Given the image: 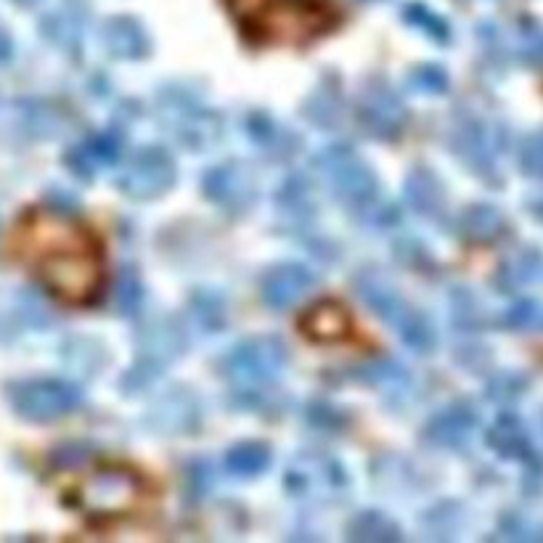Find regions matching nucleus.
Listing matches in <instances>:
<instances>
[{"label":"nucleus","instance_id":"f257e3e1","mask_svg":"<svg viewBox=\"0 0 543 543\" xmlns=\"http://www.w3.org/2000/svg\"><path fill=\"white\" fill-rule=\"evenodd\" d=\"M14 252L56 300L91 305L106 284V257L99 234L67 212L38 207L14 231Z\"/></svg>","mask_w":543,"mask_h":543},{"label":"nucleus","instance_id":"39448f33","mask_svg":"<svg viewBox=\"0 0 543 543\" xmlns=\"http://www.w3.org/2000/svg\"><path fill=\"white\" fill-rule=\"evenodd\" d=\"M300 332L318 345H340V342L353 337V318L345 310V305L324 300L302 313Z\"/></svg>","mask_w":543,"mask_h":543},{"label":"nucleus","instance_id":"6e6552de","mask_svg":"<svg viewBox=\"0 0 543 543\" xmlns=\"http://www.w3.org/2000/svg\"><path fill=\"white\" fill-rule=\"evenodd\" d=\"M313 284L310 273L300 265H287V268H279L273 271L265 281V300L276 305V308H287L295 300H300L308 287Z\"/></svg>","mask_w":543,"mask_h":543},{"label":"nucleus","instance_id":"9d476101","mask_svg":"<svg viewBox=\"0 0 543 543\" xmlns=\"http://www.w3.org/2000/svg\"><path fill=\"white\" fill-rule=\"evenodd\" d=\"M525 170L533 175H543V136L533 138L525 149Z\"/></svg>","mask_w":543,"mask_h":543},{"label":"nucleus","instance_id":"1a4fd4ad","mask_svg":"<svg viewBox=\"0 0 543 543\" xmlns=\"http://www.w3.org/2000/svg\"><path fill=\"white\" fill-rule=\"evenodd\" d=\"M265 461H268L265 448H260V445H242V448H236V451L228 456V467L239 472V475H249V472L263 469Z\"/></svg>","mask_w":543,"mask_h":543},{"label":"nucleus","instance_id":"9b49d317","mask_svg":"<svg viewBox=\"0 0 543 543\" xmlns=\"http://www.w3.org/2000/svg\"><path fill=\"white\" fill-rule=\"evenodd\" d=\"M6 53H8V40H6V35L0 32V59H3Z\"/></svg>","mask_w":543,"mask_h":543},{"label":"nucleus","instance_id":"0eeeda50","mask_svg":"<svg viewBox=\"0 0 543 543\" xmlns=\"http://www.w3.org/2000/svg\"><path fill=\"white\" fill-rule=\"evenodd\" d=\"M284 361V353L276 342H249L234 355V377L247 382H260L276 374Z\"/></svg>","mask_w":543,"mask_h":543},{"label":"nucleus","instance_id":"20e7f679","mask_svg":"<svg viewBox=\"0 0 543 543\" xmlns=\"http://www.w3.org/2000/svg\"><path fill=\"white\" fill-rule=\"evenodd\" d=\"M11 406L27 419L35 422H48L69 414L80 403V393L67 382L59 379H32V382H19L11 387Z\"/></svg>","mask_w":543,"mask_h":543},{"label":"nucleus","instance_id":"7ed1b4c3","mask_svg":"<svg viewBox=\"0 0 543 543\" xmlns=\"http://www.w3.org/2000/svg\"><path fill=\"white\" fill-rule=\"evenodd\" d=\"M72 504L91 522H117L133 517L151 501V485L130 464L104 461L83 472L64 491Z\"/></svg>","mask_w":543,"mask_h":543},{"label":"nucleus","instance_id":"f03ea898","mask_svg":"<svg viewBox=\"0 0 543 543\" xmlns=\"http://www.w3.org/2000/svg\"><path fill=\"white\" fill-rule=\"evenodd\" d=\"M228 8L255 43L297 46L337 24L334 8L324 0H228Z\"/></svg>","mask_w":543,"mask_h":543},{"label":"nucleus","instance_id":"423d86ee","mask_svg":"<svg viewBox=\"0 0 543 543\" xmlns=\"http://www.w3.org/2000/svg\"><path fill=\"white\" fill-rule=\"evenodd\" d=\"M170 181H173L170 159L159 151H146L128 167V173L122 175V189L128 191L130 197L144 199L159 194Z\"/></svg>","mask_w":543,"mask_h":543}]
</instances>
